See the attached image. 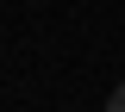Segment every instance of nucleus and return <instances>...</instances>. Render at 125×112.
I'll return each mask as SVG.
<instances>
[{"label": "nucleus", "mask_w": 125, "mask_h": 112, "mask_svg": "<svg viewBox=\"0 0 125 112\" xmlns=\"http://www.w3.org/2000/svg\"><path fill=\"white\" fill-rule=\"evenodd\" d=\"M106 112H125V81H119V87L106 94Z\"/></svg>", "instance_id": "f257e3e1"}]
</instances>
